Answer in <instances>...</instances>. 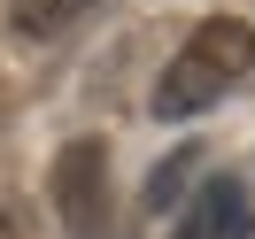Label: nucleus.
<instances>
[{
    "label": "nucleus",
    "mask_w": 255,
    "mask_h": 239,
    "mask_svg": "<svg viewBox=\"0 0 255 239\" xmlns=\"http://www.w3.org/2000/svg\"><path fill=\"white\" fill-rule=\"evenodd\" d=\"M248 70H255V31H248L240 16L193 23V39L170 54V70L155 78V116H162V124H186V116L217 108Z\"/></svg>",
    "instance_id": "nucleus-1"
},
{
    "label": "nucleus",
    "mask_w": 255,
    "mask_h": 239,
    "mask_svg": "<svg viewBox=\"0 0 255 239\" xmlns=\"http://www.w3.org/2000/svg\"><path fill=\"white\" fill-rule=\"evenodd\" d=\"M54 216L70 239H109V155L93 139H70L54 155Z\"/></svg>",
    "instance_id": "nucleus-2"
},
{
    "label": "nucleus",
    "mask_w": 255,
    "mask_h": 239,
    "mask_svg": "<svg viewBox=\"0 0 255 239\" xmlns=\"http://www.w3.org/2000/svg\"><path fill=\"white\" fill-rule=\"evenodd\" d=\"M170 239H255V201L240 177H201L193 201L178 208V232Z\"/></svg>",
    "instance_id": "nucleus-3"
},
{
    "label": "nucleus",
    "mask_w": 255,
    "mask_h": 239,
    "mask_svg": "<svg viewBox=\"0 0 255 239\" xmlns=\"http://www.w3.org/2000/svg\"><path fill=\"white\" fill-rule=\"evenodd\" d=\"M93 8L101 0H8V23H16V39H62V31H78Z\"/></svg>",
    "instance_id": "nucleus-4"
},
{
    "label": "nucleus",
    "mask_w": 255,
    "mask_h": 239,
    "mask_svg": "<svg viewBox=\"0 0 255 239\" xmlns=\"http://www.w3.org/2000/svg\"><path fill=\"white\" fill-rule=\"evenodd\" d=\"M0 239H16V224H8V216H0Z\"/></svg>",
    "instance_id": "nucleus-5"
}]
</instances>
